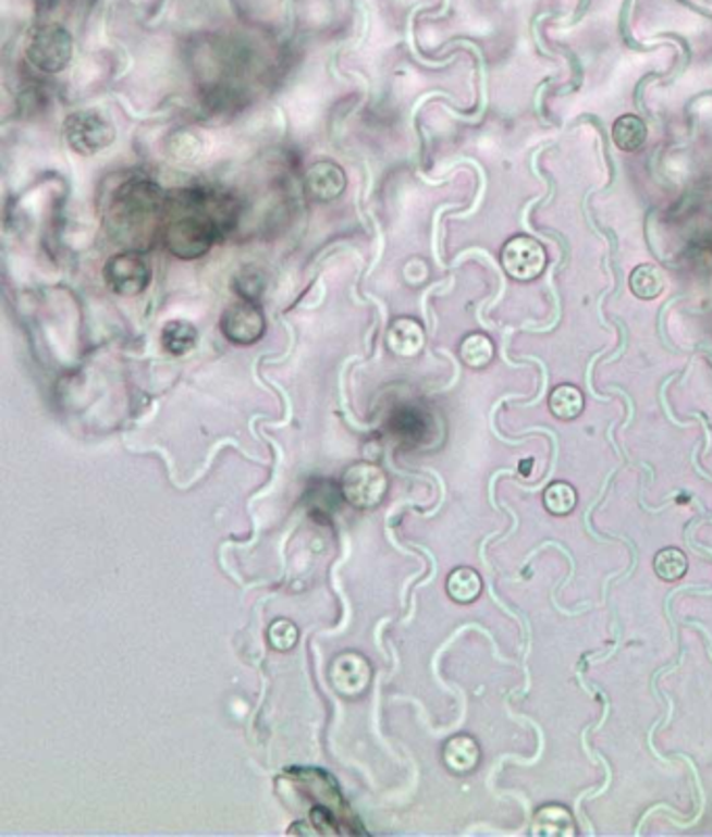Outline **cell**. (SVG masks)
<instances>
[{
    "mask_svg": "<svg viewBox=\"0 0 712 837\" xmlns=\"http://www.w3.org/2000/svg\"><path fill=\"white\" fill-rule=\"evenodd\" d=\"M268 641H270V645H272L274 650H279V652H289V650H293V648L297 645V641H299V631H297V627H295L291 620L279 618V620H274V623L270 625V629H268Z\"/></svg>",
    "mask_w": 712,
    "mask_h": 837,
    "instance_id": "obj_25",
    "label": "cell"
},
{
    "mask_svg": "<svg viewBox=\"0 0 712 837\" xmlns=\"http://www.w3.org/2000/svg\"><path fill=\"white\" fill-rule=\"evenodd\" d=\"M220 330L230 343L247 347L263 339L266 334V316L255 301L238 299L229 305L220 318Z\"/></svg>",
    "mask_w": 712,
    "mask_h": 837,
    "instance_id": "obj_9",
    "label": "cell"
},
{
    "mask_svg": "<svg viewBox=\"0 0 712 837\" xmlns=\"http://www.w3.org/2000/svg\"><path fill=\"white\" fill-rule=\"evenodd\" d=\"M345 188H347V174L339 163L324 159L307 168L304 190L309 201L332 204L345 193Z\"/></svg>",
    "mask_w": 712,
    "mask_h": 837,
    "instance_id": "obj_11",
    "label": "cell"
},
{
    "mask_svg": "<svg viewBox=\"0 0 712 837\" xmlns=\"http://www.w3.org/2000/svg\"><path fill=\"white\" fill-rule=\"evenodd\" d=\"M266 288H268L266 274L254 266L241 268L232 279V291L236 293L238 299H245V301L257 304L261 299V295L266 293Z\"/></svg>",
    "mask_w": 712,
    "mask_h": 837,
    "instance_id": "obj_24",
    "label": "cell"
},
{
    "mask_svg": "<svg viewBox=\"0 0 712 837\" xmlns=\"http://www.w3.org/2000/svg\"><path fill=\"white\" fill-rule=\"evenodd\" d=\"M63 134L70 149L84 157L97 155L115 140L113 124L102 113L93 109L72 113L63 124Z\"/></svg>",
    "mask_w": 712,
    "mask_h": 837,
    "instance_id": "obj_5",
    "label": "cell"
},
{
    "mask_svg": "<svg viewBox=\"0 0 712 837\" xmlns=\"http://www.w3.org/2000/svg\"><path fill=\"white\" fill-rule=\"evenodd\" d=\"M577 504H579V497L570 482H552L543 491V508L548 509L552 516H568L573 509L577 508Z\"/></svg>",
    "mask_w": 712,
    "mask_h": 837,
    "instance_id": "obj_23",
    "label": "cell"
},
{
    "mask_svg": "<svg viewBox=\"0 0 712 837\" xmlns=\"http://www.w3.org/2000/svg\"><path fill=\"white\" fill-rule=\"evenodd\" d=\"M548 406L550 411L558 418V420H575L584 414L586 409V395L579 386L575 384H558L552 393H550V399H548Z\"/></svg>",
    "mask_w": 712,
    "mask_h": 837,
    "instance_id": "obj_18",
    "label": "cell"
},
{
    "mask_svg": "<svg viewBox=\"0 0 712 837\" xmlns=\"http://www.w3.org/2000/svg\"><path fill=\"white\" fill-rule=\"evenodd\" d=\"M199 341V330L186 320H172L161 330V345L172 356H184L195 349Z\"/></svg>",
    "mask_w": 712,
    "mask_h": 837,
    "instance_id": "obj_19",
    "label": "cell"
},
{
    "mask_svg": "<svg viewBox=\"0 0 712 837\" xmlns=\"http://www.w3.org/2000/svg\"><path fill=\"white\" fill-rule=\"evenodd\" d=\"M389 491V479L384 470L370 464L357 461L349 466L341 479L343 500L357 509H372L381 506Z\"/></svg>",
    "mask_w": 712,
    "mask_h": 837,
    "instance_id": "obj_6",
    "label": "cell"
},
{
    "mask_svg": "<svg viewBox=\"0 0 712 837\" xmlns=\"http://www.w3.org/2000/svg\"><path fill=\"white\" fill-rule=\"evenodd\" d=\"M445 589H447V595L456 604H472L483 593V579L475 568L459 566L450 573V577L445 581Z\"/></svg>",
    "mask_w": 712,
    "mask_h": 837,
    "instance_id": "obj_15",
    "label": "cell"
},
{
    "mask_svg": "<svg viewBox=\"0 0 712 837\" xmlns=\"http://www.w3.org/2000/svg\"><path fill=\"white\" fill-rule=\"evenodd\" d=\"M502 268L510 279L518 282H531L537 280L548 266V254L543 245L529 236V234H516L502 247L500 255Z\"/></svg>",
    "mask_w": 712,
    "mask_h": 837,
    "instance_id": "obj_8",
    "label": "cell"
},
{
    "mask_svg": "<svg viewBox=\"0 0 712 837\" xmlns=\"http://www.w3.org/2000/svg\"><path fill=\"white\" fill-rule=\"evenodd\" d=\"M163 243L174 257L193 261L211 251L222 230L234 218V201L222 195L180 193L179 199L165 205Z\"/></svg>",
    "mask_w": 712,
    "mask_h": 837,
    "instance_id": "obj_1",
    "label": "cell"
},
{
    "mask_svg": "<svg viewBox=\"0 0 712 837\" xmlns=\"http://www.w3.org/2000/svg\"><path fill=\"white\" fill-rule=\"evenodd\" d=\"M443 762L458 775L472 773L481 762V748L470 736H454L443 746Z\"/></svg>",
    "mask_w": 712,
    "mask_h": 837,
    "instance_id": "obj_14",
    "label": "cell"
},
{
    "mask_svg": "<svg viewBox=\"0 0 712 837\" xmlns=\"http://www.w3.org/2000/svg\"><path fill=\"white\" fill-rule=\"evenodd\" d=\"M531 836L573 837L577 836V825L573 812L562 804H545L535 812Z\"/></svg>",
    "mask_w": 712,
    "mask_h": 837,
    "instance_id": "obj_13",
    "label": "cell"
},
{
    "mask_svg": "<svg viewBox=\"0 0 712 837\" xmlns=\"http://www.w3.org/2000/svg\"><path fill=\"white\" fill-rule=\"evenodd\" d=\"M286 781L295 789L311 798L314 807L309 809V825L302 834L318 836H347L364 834V827L357 823L356 814L347 809L336 781L329 773L320 768H289Z\"/></svg>",
    "mask_w": 712,
    "mask_h": 837,
    "instance_id": "obj_2",
    "label": "cell"
},
{
    "mask_svg": "<svg viewBox=\"0 0 712 837\" xmlns=\"http://www.w3.org/2000/svg\"><path fill=\"white\" fill-rule=\"evenodd\" d=\"M612 140L621 151H639L648 140V126L636 113H625L612 124Z\"/></svg>",
    "mask_w": 712,
    "mask_h": 837,
    "instance_id": "obj_16",
    "label": "cell"
},
{
    "mask_svg": "<svg viewBox=\"0 0 712 837\" xmlns=\"http://www.w3.org/2000/svg\"><path fill=\"white\" fill-rule=\"evenodd\" d=\"M493 356H495L493 341L483 332H472L464 336V341L459 343V359L464 366L472 370L487 368L493 361Z\"/></svg>",
    "mask_w": 712,
    "mask_h": 837,
    "instance_id": "obj_20",
    "label": "cell"
},
{
    "mask_svg": "<svg viewBox=\"0 0 712 837\" xmlns=\"http://www.w3.org/2000/svg\"><path fill=\"white\" fill-rule=\"evenodd\" d=\"M331 684L339 693L347 698H357L368 691L372 681V666L357 652H343L332 660Z\"/></svg>",
    "mask_w": 712,
    "mask_h": 837,
    "instance_id": "obj_10",
    "label": "cell"
},
{
    "mask_svg": "<svg viewBox=\"0 0 712 837\" xmlns=\"http://www.w3.org/2000/svg\"><path fill=\"white\" fill-rule=\"evenodd\" d=\"M687 568L686 552L679 547H664L654 556V573L664 583H677L686 577Z\"/></svg>",
    "mask_w": 712,
    "mask_h": 837,
    "instance_id": "obj_22",
    "label": "cell"
},
{
    "mask_svg": "<svg viewBox=\"0 0 712 837\" xmlns=\"http://www.w3.org/2000/svg\"><path fill=\"white\" fill-rule=\"evenodd\" d=\"M664 288H666L664 272L654 263H639L629 274V291L636 295L637 299L652 301L661 297Z\"/></svg>",
    "mask_w": 712,
    "mask_h": 837,
    "instance_id": "obj_17",
    "label": "cell"
},
{
    "mask_svg": "<svg viewBox=\"0 0 712 837\" xmlns=\"http://www.w3.org/2000/svg\"><path fill=\"white\" fill-rule=\"evenodd\" d=\"M389 431L402 441H418L425 434V414L416 407H402L391 414Z\"/></svg>",
    "mask_w": 712,
    "mask_h": 837,
    "instance_id": "obj_21",
    "label": "cell"
},
{
    "mask_svg": "<svg viewBox=\"0 0 712 837\" xmlns=\"http://www.w3.org/2000/svg\"><path fill=\"white\" fill-rule=\"evenodd\" d=\"M74 57V38L63 26L47 24L27 36V63L45 74H61Z\"/></svg>",
    "mask_w": 712,
    "mask_h": 837,
    "instance_id": "obj_4",
    "label": "cell"
},
{
    "mask_svg": "<svg viewBox=\"0 0 712 837\" xmlns=\"http://www.w3.org/2000/svg\"><path fill=\"white\" fill-rule=\"evenodd\" d=\"M105 284L120 297H136L151 284V268L136 251H122L107 259L102 270Z\"/></svg>",
    "mask_w": 712,
    "mask_h": 837,
    "instance_id": "obj_7",
    "label": "cell"
},
{
    "mask_svg": "<svg viewBox=\"0 0 712 837\" xmlns=\"http://www.w3.org/2000/svg\"><path fill=\"white\" fill-rule=\"evenodd\" d=\"M425 341H427L425 327L409 316L395 318L386 329V345L395 356H418L425 347Z\"/></svg>",
    "mask_w": 712,
    "mask_h": 837,
    "instance_id": "obj_12",
    "label": "cell"
},
{
    "mask_svg": "<svg viewBox=\"0 0 712 837\" xmlns=\"http://www.w3.org/2000/svg\"><path fill=\"white\" fill-rule=\"evenodd\" d=\"M168 195L149 180H132L118 188L111 205V222L120 232L140 236L149 224L165 216Z\"/></svg>",
    "mask_w": 712,
    "mask_h": 837,
    "instance_id": "obj_3",
    "label": "cell"
}]
</instances>
